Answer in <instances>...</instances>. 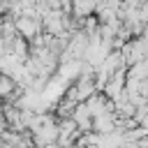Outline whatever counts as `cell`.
<instances>
[{
  "label": "cell",
  "mask_w": 148,
  "mask_h": 148,
  "mask_svg": "<svg viewBox=\"0 0 148 148\" xmlns=\"http://www.w3.org/2000/svg\"><path fill=\"white\" fill-rule=\"evenodd\" d=\"M16 30H18V35L23 37V39H35L37 37V18H32V16H18L16 21Z\"/></svg>",
  "instance_id": "obj_1"
},
{
  "label": "cell",
  "mask_w": 148,
  "mask_h": 148,
  "mask_svg": "<svg viewBox=\"0 0 148 148\" xmlns=\"http://www.w3.org/2000/svg\"><path fill=\"white\" fill-rule=\"evenodd\" d=\"M72 118H74V123L79 125V132H88V130L92 127V116H90V111H88L86 102H83V104H76V109H74V113H72Z\"/></svg>",
  "instance_id": "obj_2"
},
{
  "label": "cell",
  "mask_w": 148,
  "mask_h": 148,
  "mask_svg": "<svg viewBox=\"0 0 148 148\" xmlns=\"http://www.w3.org/2000/svg\"><path fill=\"white\" fill-rule=\"evenodd\" d=\"M95 7H97V0H74L72 12H74L76 16H90Z\"/></svg>",
  "instance_id": "obj_3"
},
{
  "label": "cell",
  "mask_w": 148,
  "mask_h": 148,
  "mask_svg": "<svg viewBox=\"0 0 148 148\" xmlns=\"http://www.w3.org/2000/svg\"><path fill=\"white\" fill-rule=\"evenodd\" d=\"M14 88H16V83L12 81V76H7V74H0V97H7V95H12V92H14Z\"/></svg>",
  "instance_id": "obj_4"
},
{
  "label": "cell",
  "mask_w": 148,
  "mask_h": 148,
  "mask_svg": "<svg viewBox=\"0 0 148 148\" xmlns=\"http://www.w3.org/2000/svg\"><path fill=\"white\" fill-rule=\"evenodd\" d=\"M44 148H60L58 143H51V146H44Z\"/></svg>",
  "instance_id": "obj_5"
}]
</instances>
